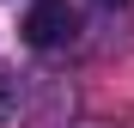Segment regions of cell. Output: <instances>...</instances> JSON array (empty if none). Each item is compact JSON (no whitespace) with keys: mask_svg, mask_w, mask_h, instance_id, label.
Listing matches in <instances>:
<instances>
[{"mask_svg":"<svg viewBox=\"0 0 134 128\" xmlns=\"http://www.w3.org/2000/svg\"><path fill=\"white\" fill-rule=\"evenodd\" d=\"M79 18L67 12V0H37V6L25 12V43L31 49H61V43H73Z\"/></svg>","mask_w":134,"mask_h":128,"instance_id":"6da1fadb","label":"cell"},{"mask_svg":"<svg viewBox=\"0 0 134 128\" xmlns=\"http://www.w3.org/2000/svg\"><path fill=\"white\" fill-rule=\"evenodd\" d=\"M12 92H18V79H12V73H0V122L12 116Z\"/></svg>","mask_w":134,"mask_h":128,"instance_id":"7a4b0ae2","label":"cell"},{"mask_svg":"<svg viewBox=\"0 0 134 128\" xmlns=\"http://www.w3.org/2000/svg\"><path fill=\"white\" fill-rule=\"evenodd\" d=\"M98 6H128V0H98Z\"/></svg>","mask_w":134,"mask_h":128,"instance_id":"3957f363","label":"cell"}]
</instances>
